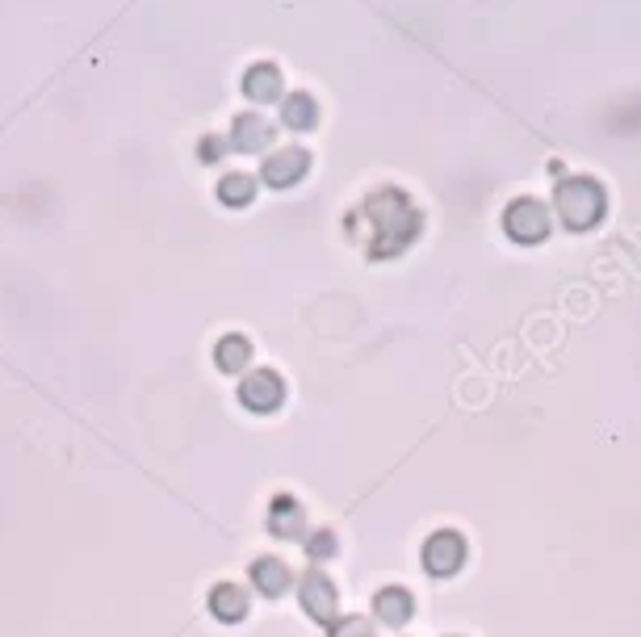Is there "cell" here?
Wrapping results in <instances>:
<instances>
[{"label":"cell","instance_id":"1","mask_svg":"<svg viewBox=\"0 0 641 637\" xmlns=\"http://www.w3.org/2000/svg\"><path fill=\"white\" fill-rule=\"evenodd\" d=\"M348 231L369 248V256H399L424 231V214L411 206L403 189L369 193L357 214H348Z\"/></svg>","mask_w":641,"mask_h":637},{"label":"cell","instance_id":"2","mask_svg":"<svg viewBox=\"0 0 641 637\" xmlns=\"http://www.w3.org/2000/svg\"><path fill=\"white\" fill-rule=\"evenodd\" d=\"M604 189L595 185L591 177H570V181H562L558 189H554V210H558V218L570 227V231H587V227H595L604 218Z\"/></svg>","mask_w":641,"mask_h":637},{"label":"cell","instance_id":"3","mask_svg":"<svg viewBox=\"0 0 641 637\" xmlns=\"http://www.w3.org/2000/svg\"><path fill=\"white\" fill-rule=\"evenodd\" d=\"M285 403V378L277 369H252L239 382V407H248L252 415H273Z\"/></svg>","mask_w":641,"mask_h":637},{"label":"cell","instance_id":"4","mask_svg":"<svg viewBox=\"0 0 641 637\" xmlns=\"http://www.w3.org/2000/svg\"><path fill=\"white\" fill-rule=\"evenodd\" d=\"M503 231H507V239H516V244H541L549 235V210L537 197H520V202L503 210Z\"/></svg>","mask_w":641,"mask_h":637},{"label":"cell","instance_id":"5","mask_svg":"<svg viewBox=\"0 0 641 637\" xmlns=\"http://www.w3.org/2000/svg\"><path fill=\"white\" fill-rule=\"evenodd\" d=\"M306 172H311V151L306 147H281V151H269L260 164V181L273 185V189H290L298 185Z\"/></svg>","mask_w":641,"mask_h":637},{"label":"cell","instance_id":"6","mask_svg":"<svg viewBox=\"0 0 641 637\" xmlns=\"http://www.w3.org/2000/svg\"><path fill=\"white\" fill-rule=\"evenodd\" d=\"M461 562H466V541H461V533L453 529H440L424 541V566L432 570V575H453V570H461Z\"/></svg>","mask_w":641,"mask_h":637},{"label":"cell","instance_id":"7","mask_svg":"<svg viewBox=\"0 0 641 637\" xmlns=\"http://www.w3.org/2000/svg\"><path fill=\"white\" fill-rule=\"evenodd\" d=\"M298 600H302V608L311 612L319 625H331V621H336V587H331V579L319 575V570H306V575H302Z\"/></svg>","mask_w":641,"mask_h":637},{"label":"cell","instance_id":"8","mask_svg":"<svg viewBox=\"0 0 641 637\" xmlns=\"http://www.w3.org/2000/svg\"><path fill=\"white\" fill-rule=\"evenodd\" d=\"M269 533L281 541H298L306 533V512L294 495H273L269 503Z\"/></svg>","mask_w":641,"mask_h":637},{"label":"cell","instance_id":"9","mask_svg":"<svg viewBox=\"0 0 641 637\" xmlns=\"http://www.w3.org/2000/svg\"><path fill=\"white\" fill-rule=\"evenodd\" d=\"M269 143H273V126L264 122L260 114H235L227 147L243 151V156H252V151H264V147H269Z\"/></svg>","mask_w":641,"mask_h":637},{"label":"cell","instance_id":"10","mask_svg":"<svg viewBox=\"0 0 641 637\" xmlns=\"http://www.w3.org/2000/svg\"><path fill=\"white\" fill-rule=\"evenodd\" d=\"M243 97L264 105V101H281V89H285V80H281V68L277 63H256V68L243 72Z\"/></svg>","mask_w":641,"mask_h":637},{"label":"cell","instance_id":"11","mask_svg":"<svg viewBox=\"0 0 641 637\" xmlns=\"http://www.w3.org/2000/svg\"><path fill=\"white\" fill-rule=\"evenodd\" d=\"M210 612L223 625H239L243 617H248V591L235 587V583H218L210 591Z\"/></svg>","mask_w":641,"mask_h":637},{"label":"cell","instance_id":"12","mask_svg":"<svg viewBox=\"0 0 641 637\" xmlns=\"http://www.w3.org/2000/svg\"><path fill=\"white\" fill-rule=\"evenodd\" d=\"M373 612H378V621H386V625H407L411 621V612H415V600H411V591H403V587H386V591H378L373 596Z\"/></svg>","mask_w":641,"mask_h":637},{"label":"cell","instance_id":"13","mask_svg":"<svg viewBox=\"0 0 641 637\" xmlns=\"http://www.w3.org/2000/svg\"><path fill=\"white\" fill-rule=\"evenodd\" d=\"M290 583H294V575L281 558H256L252 562V587L260 591V596H281Z\"/></svg>","mask_w":641,"mask_h":637},{"label":"cell","instance_id":"14","mask_svg":"<svg viewBox=\"0 0 641 637\" xmlns=\"http://www.w3.org/2000/svg\"><path fill=\"white\" fill-rule=\"evenodd\" d=\"M281 122L290 126V130H315L319 126V101L311 93L281 97Z\"/></svg>","mask_w":641,"mask_h":637},{"label":"cell","instance_id":"15","mask_svg":"<svg viewBox=\"0 0 641 637\" xmlns=\"http://www.w3.org/2000/svg\"><path fill=\"white\" fill-rule=\"evenodd\" d=\"M214 365L223 373H243L252 365V340L248 336H223L214 344Z\"/></svg>","mask_w":641,"mask_h":637},{"label":"cell","instance_id":"16","mask_svg":"<svg viewBox=\"0 0 641 637\" xmlns=\"http://www.w3.org/2000/svg\"><path fill=\"white\" fill-rule=\"evenodd\" d=\"M218 202L231 206V210H243L256 202V181L243 177V172H231V177L218 181Z\"/></svg>","mask_w":641,"mask_h":637},{"label":"cell","instance_id":"17","mask_svg":"<svg viewBox=\"0 0 641 637\" xmlns=\"http://www.w3.org/2000/svg\"><path fill=\"white\" fill-rule=\"evenodd\" d=\"M306 554H311V562H323V558H331V554H336V533H331V529H319V533H311V537H306Z\"/></svg>","mask_w":641,"mask_h":637},{"label":"cell","instance_id":"18","mask_svg":"<svg viewBox=\"0 0 641 637\" xmlns=\"http://www.w3.org/2000/svg\"><path fill=\"white\" fill-rule=\"evenodd\" d=\"M331 637H378L365 617H340L331 621Z\"/></svg>","mask_w":641,"mask_h":637},{"label":"cell","instance_id":"19","mask_svg":"<svg viewBox=\"0 0 641 637\" xmlns=\"http://www.w3.org/2000/svg\"><path fill=\"white\" fill-rule=\"evenodd\" d=\"M197 151H202V160H206V164H214V160H223V156H227V139L206 135L202 143H197Z\"/></svg>","mask_w":641,"mask_h":637}]
</instances>
